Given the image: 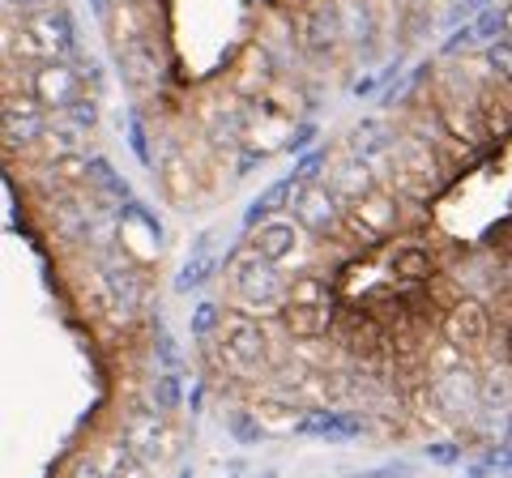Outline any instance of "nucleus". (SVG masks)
I'll use <instances>...</instances> for the list:
<instances>
[{"instance_id": "20e7f679", "label": "nucleus", "mask_w": 512, "mask_h": 478, "mask_svg": "<svg viewBox=\"0 0 512 478\" xmlns=\"http://www.w3.org/2000/svg\"><path fill=\"white\" fill-rule=\"evenodd\" d=\"M120 436L128 440V449L146 461L150 470L163 466V461H171L175 453H180V436L171 432V423L163 419V410H158V406H137L124 419V432Z\"/></svg>"}, {"instance_id": "6e6552de", "label": "nucleus", "mask_w": 512, "mask_h": 478, "mask_svg": "<svg viewBox=\"0 0 512 478\" xmlns=\"http://www.w3.org/2000/svg\"><path fill=\"white\" fill-rule=\"evenodd\" d=\"M5 146L18 150V146H35V141H43V133L52 129L47 124V111L35 94H5Z\"/></svg>"}, {"instance_id": "cd10ccee", "label": "nucleus", "mask_w": 512, "mask_h": 478, "mask_svg": "<svg viewBox=\"0 0 512 478\" xmlns=\"http://www.w3.org/2000/svg\"><path fill=\"white\" fill-rule=\"evenodd\" d=\"M128 141H133V150H137L141 163L154 167V163H150V146H146V129H141V120H137V116H133V124H128Z\"/></svg>"}, {"instance_id": "ddd939ff", "label": "nucleus", "mask_w": 512, "mask_h": 478, "mask_svg": "<svg viewBox=\"0 0 512 478\" xmlns=\"http://www.w3.org/2000/svg\"><path fill=\"white\" fill-rule=\"evenodd\" d=\"M299 436L346 444V440L363 436V419H355V414H342V410H308V419H303Z\"/></svg>"}, {"instance_id": "0eeeda50", "label": "nucleus", "mask_w": 512, "mask_h": 478, "mask_svg": "<svg viewBox=\"0 0 512 478\" xmlns=\"http://www.w3.org/2000/svg\"><path fill=\"white\" fill-rule=\"evenodd\" d=\"M291 218L299 222L308 235H333L346 222V201L333 193V184H308L303 193L291 201Z\"/></svg>"}, {"instance_id": "7c9ffc66", "label": "nucleus", "mask_w": 512, "mask_h": 478, "mask_svg": "<svg viewBox=\"0 0 512 478\" xmlns=\"http://www.w3.org/2000/svg\"><path fill=\"white\" fill-rule=\"evenodd\" d=\"M9 9H22V18H30V13H39V9H47L52 0H5Z\"/></svg>"}, {"instance_id": "2f4dec72", "label": "nucleus", "mask_w": 512, "mask_h": 478, "mask_svg": "<svg viewBox=\"0 0 512 478\" xmlns=\"http://www.w3.org/2000/svg\"><path fill=\"white\" fill-rule=\"evenodd\" d=\"M500 13H504V39H512V0H508V5H504Z\"/></svg>"}, {"instance_id": "7ed1b4c3", "label": "nucleus", "mask_w": 512, "mask_h": 478, "mask_svg": "<svg viewBox=\"0 0 512 478\" xmlns=\"http://www.w3.org/2000/svg\"><path fill=\"white\" fill-rule=\"evenodd\" d=\"M231 286L239 295V304H244L248 312H286V299H291V282H286L278 274L274 261L256 257V252H248V257H239L235 269H231Z\"/></svg>"}, {"instance_id": "c756f323", "label": "nucleus", "mask_w": 512, "mask_h": 478, "mask_svg": "<svg viewBox=\"0 0 512 478\" xmlns=\"http://www.w3.org/2000/svg\"><path fill=\"white\" fill-rule=\"evenodd\" d=\"M427 457H431V461H444V466H453V461H457V449H453V444H431Z\"/></svg>"}, {"instance_id": "a878e982", "label": "nucleus", "mask_w": 512, "mask_h": 478, "mask_svg": "<svg viewBox=\"0 0 512 478\" xmlns=\"http://www.w3.org/2000/svg\"><path fill=\"white\" fill-rule=\"evenodd\" d=\"M218 329H222V312L214 304H201L197 312H192V333H197V338H210V333H218Z\"/></svg>"}, {"instance_id": "423d86ee", "label": "nucleus", "mask_w": 512, "mask_h": 478, "mask_svg": "<svg viewBox=\"0 0 512 478\" xmlns=\"http://www.w3.org/2000/svg\"><path fill=\"white\" fill-rule=\"evenodd\" d=\"M30 94L47 107V111H60L86 99V73L73 65V60H39V65H30V77H26Z\"/></svg>"}, {"instance_id": "393cba45", "label": "nucleus", "mask_w": 512, "mask_h": 478, "mask_svg": "<svg viewBox=\"0 0 512 478\" xmlns=\"http://www.w3.org/2000/svg\"><path fill=\"white\" fill-rule=\"evenodd\" d=\"M487 60H491V73L500 77V82H512V39H495Z\"/></svg>"}, {"instance_id": "9b49d317", "label": "nucleus", "mask_w": 512, "mask_h": 478, "mask_svg": "<svg viewBox=\"0 0 512 478\" xmlns=\"http://www.w3.org/2000/svg\"><path fill=\"white\" fill-rule=\"evenodd\" d=\"M346 222L355 227L359 239H384V235L397 227V201L376 188L372 197H363V201L350 205V210H346Z\"/></svg>"}, {"instance_id": "39448f33", "label": "nucleus", "mask_w": 512, "mask_h": 478, "mask_svg": "<svg viewBox=\"0 0 512 478\" xmlns=\"http://www.w3.org/2000/svg\"><path fill=\"white\" fill-rule=\"evenodd\" d=\"M431 397L448 419H470V414L483 406V376L474 372L470 355L457 359L453 368H436L431 372Z\"/></svg>"}, {"instance_id": "f257e3e1", "label": "nucleus", "mask_w": 512, "mask_h": 478, "mask_svg": "<svg viewBox=\"0 0 512 478\" xmlns=\"http://www.w3.org/2000/svg\"><path fill=\"white\" fill-rule=\"evenodd\" d=\"M77 47V26H73V13L60 9V5H47L39 13L22 18V26L9 35V52L39 65V60H69Z\"/></svg>"}, {"instance_id": "f8f14e48", "label": "nucleus", "mask_w": 512, "mask_h": 478, "mask_svg": "<svg viewBox=\"0 0 512 478\" xmlns=\"http://www.w3.org/2000/svg\"><path fill=\"white\" fill-rule=\"evenodd\" d=\"M158 188H163V197L171 205H192L201 197V184H197V171H192V163L180 154V150H171L163 163H158Z\"/></svg>"}, {"instance_id": "f03ea898", "label": "nucleus", "mask_w": 512, "mask_h": 478, "mask_svg": "<svg viewBox=\"0 0 512 478\" xmlns=\"http://www.w3.org/2000/svg\"><path fill=\"white\" fill-rule=\"evenodd\" d=\"M218 355L227 359L239 376H252V372L269 368L274 342H269V329L256 321V316L231 312V316H222V329H218Z\"/></svg>"}, {"instance_id": "dca6fc26", "label": "nucleus", "mask_w": 512, "mask_h": 478, "mask_svg": "<svg viewBox=\"0 0 512 478\" xmlns=\"http://www.w3.org/2000/svg\"><path fill=\"white\" fill-rule=\"evenodd\" d=\"M99 466L107 470V478H154L150 466L141 461L133 449H128V440H107L99 449Z\"/></svg>"}, {"instance_id": "bb28decb", "label": "nucleus", "mask_w": 512, "mask_h": 478, "mask_svg": "<svg viewBox=\"0 0 512 478\" xmlns=\"http://www.w3.org/2000/svg\"><path fill=\"white\" fill-rule=\"evenodd\" d=\"M355 150H359V158H372L376 150H384V137H380V124H359V133H355Z\"/></svg>"}, {"instance_id": "f3484780", "label": "nucleus", "mask_w": 512, "mask_h": 478, "mask_svg": "<svg viewBox=\"0 0 512 478\" xmlns=\"http://www.w3.org/2000/svg\"><path fill=\"white\" fill-rule=\"evenodd\" d=\"M389 269H393V278L397 282H423L431 278V269H436V261H431V252L423 244H402L389 257Z\"/></svg>"}, {"instance_id": "473e14b6", "label": "nucleus", "mask_w": 512, "mask_h": 478, "mask_svg": "<svg viewBox=\"0 0 512 478\" xmlns=\"http://www.w3.org/2000/svg\"><path fill=\"white\" fill-rule=\"evenodd\" d=\"M90 5H94V13H107V9H111V0H90Z\"/></svg>"}, {"instance_id": "412c9836", "label": "nucleus", "mask_w": 512, "mask_h": 478, "mask_svg": "<svg viewBox=\"0 0 512 478\" xmlns=\"http://www.w3.org/2000/svg\"><path fill=\"white\" fill-rule=\"evenodd\" d=\"M47 163H52L56 184H64V188L90 184V158L86 154H60V158H47Z\"/></svg>"}, {"instance_id": "c85d7f7f", "label": "nucleus", "mask_w": 512, "mask_h": 478, "mask_svg": "<svg viewBox=\"0 0 512 478\" xmlns=\"http://www.w3.org/2000/svg\"><path fill=\"white\" fill-rule=\"evenodd\" d=\"M69 478H107V470L99 466V457H82L77 466L69 470Z\"/></svg>"}, {"instance_id": "6ab92c4d", "label": "nucleus", "mask_w": 512, "mask_h": 478, "mask_svg": "<svg viewBox=\"0 0 512 478\" xmlns=\"http://www.w3.org/2000/svg\"><path fill=\"white\" fill-rule=\"evenodd\" d=\"M120 65L133 86H150V82H158V73H163V65L154 60V43H137V47H128V52H120Z\"/></svg>"}, {"instance_id": "2eb2a0df", "label": "nucleus", "mask_w": 512, "mask_h": 478, "mask_svg": "<svg viewBox=\"0 0 512 478\" xmlns=\"http://www.w3.org/2000/svg\"><path fill=\"white\" fill-rule=\"evenodd\" d=\"M256 427H265V436H286V432H299L303 419H308V410H299L295 402H278V397H261L256 402Z\"/></svg>"}, {"instance_id": "b1692460", "label": "nucleus", "mask_w": 512, "mask_h": 478, "mask_svg": "<svg viewBox=\"0 0 512 478\" xmlns=\"http://www.w3.org/2000/svg\"><path fill=\"white\" fill-rule=\"evenodd\" d=\"M150 397H154V406L163 410V414H167V410H175V406L184 402V393H180V376H175V372L158 376V380H154V393H150Z\"/></svg>"}, {"instance_id": "aec40b11", "label": "nucleus", "mask_w": 512, "mask_h": 478, "mask_svg": "<svg viewBox=\"0 0 512 478\" xmlns=\"http://www.w3.org/2000/svg\"><path fill=\"white\" fill-rule=\"evenodd\" d=\"M286 304H295V308H333V286L325 278H316V274H299L291 282V299Z\"/></svg>"}, {"instance_id": "5701e85b", "label": "nucleus", "mask_w": 512, "mask_h": 478, "mask_svg": "<svg viewBox=\"0 0 512 478\" xmlns=\"http://www.w3.org/2000/svg\"><path fill=\"white\" fill-rule=\"evenodd\" d=\"M60 120L69 124L73 133H86V129H94V124H99V107H94V99L86 94V99H77V103H69L60 111Z\"/></svg>"}, {"instance_id": "4468645a", "label": "nucleus", "mask_w": 512, "mask_h": 478, "mask_svg": "<svg viewBox=\"0 0 512 478\" xmlns=\"http://www.w3.org/2000/svg\"><path fill=\"white\" fill-rule=\"evenodd\" d=\"M329 184H333V193H338L342 201H363V197H372L376 193V171L367 158H350V163H342L338 171L329 175Z\"/></svg>"}, {"instance_id": "1a4fd4ad", "label": "nucleus", "mask_w": 512, "mask_h": 478, "mask_svg": "<svg viewBox=\"0 0 512 478\" xmlns=\"http://www.w3.org/2000/svg\"><path fill=\"white\" fill-rule=\"evenodd\" d=\"M487 338H491V316L478 299H461V304H453V312L444 316V342H453L457 350H466V355L483 350Z\"/></svg>"}, {"instance_id": "a211bd4d", "label": "nucleus", "mask_w": 512, "mask_h": 478, "mask_svg": "<svg viewBox=\"0 0 512 478\" xmlns=\"http://www.w3.org/2000/svg\"><path fill=\"white\" fill-rule=\"evenodd\" d=\"M329 316H333V308H295V304H286L282 321H286V329H291V338H325Z\"/></svg>"}, {"instance_id": "9d476101", "label": "nucleus", "mask_w": 512, "mask_h": 478, "mask_svg": "<svg viewBox=\"0 0 512 478\" xmlns=\"http://www.w3.org/2000/svg\"><path fill=\"white\" fill-rule=\"evenodd\" d=\"M299 235H303V227H299L295 218H269V222H261V227L248 231V252L282 265L286 257H295Z\"/></svg>"}, {"instance_id": "4be33fe9", "label": "nucleus", "mask_w": 512, "mask_h": 478, "mask_svg": "<svg viewBox=\"0 0 512 478\" xmlns=\"http://www.w3.org/2000/svg\"><path fill=\"white\" fill-rule=\"evenodd\" d=\"M483 406L487 410H508L512 406V372L508 368H491L483 376Z\"/></svg>"}]
</instances>
